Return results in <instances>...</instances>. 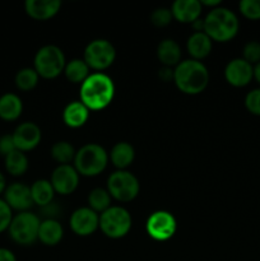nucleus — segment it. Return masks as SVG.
Listing matches in <instances>:
<instances>
[{
	"instance_id": "1",
	"label": "nucleus",
	"mask_w": 260,
	"mask_h": 261,
	"mask_svg": "<svg viewBox=\"0 0 260 261\" xmlns=\"http://www.w3.org/2000/svg\"><path fill=\"white\" fill-rule=\"evenodd\" d=\"M115 96V83L107 74L102 71L89 74L81 84L79 101L89 111H99L109 106Z\"/></svg>"
},
{
	"instance_id": "2",
	"label": "nucleus",
	"mask_w": 260,
	"mask_h": 261,
	"mask_svg": "<svg viewBox=\"0 0 260 261\" xmlns=\"http://www.w3.org/2000/svg\"><path fill=\"white\" fill-rule=\"evenodd\" d=\"M173 82L185 94H199L208 87L209 71L201 61L188 59L173 69Z\"/></svg>"
},
{
	"instance_id": "3",
	"label": "nucleus",
	"mask_w": 260,
	"mask_h": 261,
	"mask_svg": "<svg viewBox=\"0 0 260 261\" xmlns=\"http://www.w3.org/2000/svg\"><path fill=\"white\" fill-rule=\"evenodd\" d=\"M239 19L228 8H213L204 18V32L217 42H228L239 32Z\"/></svg>"
},
{
	"instance_id": "4",
	"label": "nucleus",
	"mask_w": 260,
	"mask_h": 261,
	"mask_svg": "<svg viewBox=\"0 0 260 261\" xmlns=\"http://www.w3.org/2000/svg\"><path fill=\"white\" fill-rule=\"evenodd\" d=\"M109 153L102 145L88 143L76 150L74 157V168L79 175L86 177H94L103 172L109 163Z\"/></svg>"
},
{
	"instance_id": "5",
	"label": "nucleus",
	"mask_w": 260,
	"mask_h": 261,
	"mask_svg": "<svg viewBox=\"0 0 260 261\" xmlns=\"http://www.w3.org/2000/svg\"><path fill=\"white\" fill-rule=\"evenodd\" d=\"M33 69L45 79H54L64 73L66 65L63 50L55 45L42 46L33 59Z\"/></svg>"
},
{
	"instance_id": "6",
	"label": "nucleus",
	"mask_w": 260,
	"mask_h": 261,
	"mask_svg": "<svg viewBox=\"0 0 260 261\" xmlns=\"http://www.w3.org/2000/svg\"><path fill=\"white\" fill-rule=\"evenodd\" d=\"M133 219L129 212L119 205H111L99 214V229L109 239H122L132 229Z\"/></svg>"
},
{
	"instance_id": "7",
	"label": "nucleus",
	"mask_w": 260,
	"mask_h": 261,
	"mask_svg": "<svg viewBox=\"0 0 260 261\" xmlns=\"http://www.w3.org/2000/svg\"><path fill=\"white\" fill-rule=\"evenodd\" d=\"M140 190V184L132 172L117 170L107 178V191L115 200L127 203L134 200Z\"/></svg>"
},
{
	"instance_id": "8",
	"label": "nucleus",
	"mask_w": 260,
	"mask_h": 261,
	"mask_svg": "<svg viewBox=\"0 0 260 261\" xmlns=\"http://www.w3.org/2000/svg\"><path fill=\"white\" fill-rule=\"evenodd\" d=\"M40 224V218L35 213L20 212L17 216L13 217L8 231L13 241L23 246H28L38 240Z\"/></svg>"
},
{
	"instance_id": "9",
	"label": "nucleus",
	"mask_w": 260,
	"mask_h": 261,
	"mask_svg": "<svg viewBox=\"0 0 260 261\" xmlns=\"http://www.w3.org/2000/svg\"><path fill=\"white\" fill-rule=\"evenodd\" d=\"M116 59V50L110 41L105 38H97L91 41L84 48L83 60L89 69L102 71L110 68Z\"/></svg>"
},
{
	"instance_id": "10",
	"label": "nucleus",
	"mask_w": 260,
	"mask_h": 261,
	"mask_svg": "<svg viewBox=\"0 0 260 261\" xmlns=\"http://www.w3.org/2000/svg\"><path fill=\"white\" fill-rule=\"evenodd\" d=\"M145 231L154 241H168L177 231V221L175 216L167 211L153 212L145 222Z\"/></svg>"
},
{
	"instance_id": "11",
	"label": "nucleus",
	"mask_w": 260,
	"mask_h": 261,
	"mask_svg": "<svg viewBox=\"0 0 260 261\" xmlns=\"http://www.w3.org/2000/svg\"><path fill=\"white\" fill-rule=\"evenodd\" d=\"M69 224L76 236H91L99 228V214L88 206L78 208L71 213Z\"/></svg>"
},
{
	"instance_id": "12",
	"label": "nucleus",
	"mask_w": 260,
	"mask_h": 261,
	"mask_svg": "<svg viewBox=\"0 0 260 261\" xmlns=\"http://www.w3.org/2000/svg\"><path fill=\"white\" fill-rule=\"evenodd\" d=\"M79 173L71 165H59L51 173V185L55 193L70 195L79 185Z\"/></svg>"
},
{
	"instance_id": "13",
	"label": "nucleus",
	"mask_w": 260,
	"mask_h": 261,
	"mask_svg": "<svg viewBox=\"0 0 260 261\" xmlns=\"http://www.w3.org/2000/svg\"><path fill=\"white\" fill-rule=\"evenodd\" d=\"M12 135L15 148L20 152H28V150L35 149L40 144L41 138H42V133H41L38 125L31 121L22 122L20 125H18Z\"/></svg>"
},
{
	"instance_id": "14",
	"label": "nucleus",
	"mask_w": 260,
	"mask_h": 261,
	"mask_svg": "<svg viewBox=\"0 0 260 261\" xmlns=\"http://www.w3.org/2000/svg\"><path fill=\"white\" fill-rule=\"evenodd\" d=\"M224 78L233 87H245L254 78V66L242 58L233 59L224 68Z\"/></svg>"
},
{
	"instance_id": "15",
	"label": "nucleus",
	"mask_w": 260,
	"mask_h": 261,
	"mask_svg": "<svg viewBox=\"0 0 260 261\" xmlns=\"http://www.w3.org/2000/svg\"><path fill=\"white\" fill-rule=\"evenodd\" d=\"M4 200L10 209L20 212H28L33 205L31 188L25 184L14 182L8 186L4 191Z\"/></svg>"
},
{
	"instance_id": "16",
	"label": "nucleus",
	"mask_w": 260,
	"mask_h": 261,
	"mask_svg": "<svg viewBox=\"0 0 260 261\" xmlns=\"http://www.w3.org/2000/svg\"><path fill=\"white\" fill-rule=\"evenodd\" d=\"M61 8L60 0H27L25 13L36 20H47L55 17Z\"/></svg>"
},
{
	"instance_id": "17",
	"label": "nucleus",
	"mask_w": 260,
	"mask_h": 261,
	"mask_svg": "<svg viewBox=\"0 0 260 261\" xmlns=\"http://www.w3.org/2000/svg\"><path fill=\"white\" fill-rule=\"evenodd\" d=\"M173 19L180 23H190L200 18L201 4L199 0H176L171 7Z\"/></svg>"
},
{
	"instance_id": "18",
	"label": "nucleus",
	"mask_w": 260,
	"mask_h": 261,
	"mask_svg": "<svg viewBox=\"0 0 260 261\" xmlns=\"http://www.w3.org/2000/svg\"><path fill=\"white\" fill-rule=\"evenodd\" d=\"M157 58L166 68H176L181 63L180 45L172 38H165L157 46Z\"/></svg>"
},
{
	"instance_id": "19",
	"label": "nucleus",
	"mask_w": 260,
	"mask_h": 261,
	"mask_svg": "<svg viewBox=\"0 0 260 261\" xmlns=\"http://www.w3.org/2000/svg\"><path fill=\"white\" fill-rule=\"evenodd\" d=\"M212 40L205 32H194L186 42L188 53L194 60H203L212 53Z\"/></svg>"
},
{
	"instance_id": "20",
	"label": "nucleus",
	"mask_w": 260,
	"mask_h": 261,
	"mask_svg": "<svg viewBox=\"0 0 260 261\" xmlns=\"http://www.w3.org/2000/svg\"><path fill=\"white\" fill-rule=\"evenodd\" d=\"M89 117V110L81 101H73L65 106L63 111V121L71 129L82 127Z\"/></svg>"
},
{
	"instance_id": "21",
	"label": "nucleus",
	"mask_w": 260,
	"mask_h": 261,
	"mask_svg": "<svg viewBox=\"0 0 260 261\" xmlns=\"http://www.w3.org/2000/svg\"><path fill=\"white\" fill-rule=\"evenodd\" d=\"M64 228L58 219H43L38 229V240L46 246H55L63 240Z\"/></svg>"
},
{
	"instance_id": "22",
	"label": "nucleus",
	"mask_w": 260,
	"mask_h": 261,
	"mask_svg": "<svg viewBox=\"0 0 260 261\" xmlns=\"http://www.w3.org/2000/svg\"><path fill=\"white\" fill-rule=\"evenodd\" d=\"M135 158V150L130 143L119 142L112 147L110 152L111 163L119 170H126Z\"/></svg>"
},
{
	"instance_id": "23",
	"label": "nucleus",
	"mask_w": 260,
	"mask_h": 261,
	"mask_svg": "<svg viewBox=\"0 0 260 261\" xmlns=\"http://www.w3.org/2000/svg\"><path fill=\"white\" fill-rule=\"evenodd\" d=\"M22 99L14 93H5L0 97V119L14 121L22 115Z\"/></svg>"
},
{
	"instance_id": "24",
	"label": "nucleus",
	"mask_w": 260,
	"mask_h": 261,
	"mask_svg": "<svg viewBox=\"0 0 260 261\" xmlns=\"http://www.w3.org/2000/svg\"><path fill=\"white\" fill-rule=\"evenodd\" d=\"M30 188L31 194H32L33 204L43 208V206L53 203L54 196H55V190H54L50 181L41 178V180L35 181Z\"/></svg>"
},
{
	"instance_id": "25",
	"label": "nucleus",
	"mask_w": 260,
	"mask_h": 261,
	"mask_svg": "<svg viewBox=\"0 0 260 261\" xmlns=\"http://www.w3.org/2000/svg\"><path fill=\"white\" fill-rule=\"evenodd\" d=\"M66 79L74 84H82L89 76V66L83 59H73L64 68Z\"/></svg>"
},
{
	"instance_id": "26",
	"label": "nucleus",
	"mask_w": 260,
	"mask_h": 261,
	"mask_svg": "<svg viewBox=\"0 0 260 261\" xmlns=\"http://www.w3.org/2000/svg\"><path fill=\"white\" fill-rule=\"evenodd\" d=\"M5 170L12 176H22L28 170V158L24 152L15 149L5 155Z\"/></svg>"
},
{
	"instance_id": "27",
	"label": "nucleus",
	"mask_w": 260,
	"mask_h": 261,
	"mask_svg": "<svg viewBox=\"0 0 260 261\" xmlns=\"http://www.w3.org/2000/svg\"><path fill=\"white\" fill-rule=\"evenodd\" d=\"M111 195L107 189L96 188L88 194V208L94 211L96 213H103L105 211L111 206Z\"/></svg>"
},
{
	"instance_id": "28",
	"label": "nucleus",
	"mask_w": 260,
	"mask_h": 261,
	"mask_svg": "<svg viewBox=\"0 0 260 261\" xmlns=\"http://www.w3.org/2000/svg\"><path fill=\"white\" fill-rule=\"evenodd\" d=\"M75 149L73 145L65 140H60L56 142L51 148V157L54 161L59 163V165H69V162L74 161L75 157Z\"/></svg>"
},
{
	"instance_id": "29",
	"label": "nucleus",
	"mask_w": 260,
	"mask_h": 261,
	"mask_svg": "<svg viewBox=\"0 0 260 261\" xmlns=\"http://www.w3.org/2000/svg\"><path fill=\"white\" fill-rule=\"evenodd\" d=\"M38 74L33 68H23L15 74V86L20 91H31L38 83Z\"/></svg>"
},
{
	"instance_id": "30",
	"label": "nucleus",
	"mask_w": 260,
	"mask_h": 261,
	"mask_svg": "<svg viewBox=\"0 0 260 261\" xmlns=\"http://www.w3.org/2000/svg\"><path fill=\"white\" fill-rule=\"evenodd\" d=\"M239 8L241 14L247 19H260V0H241Z\"/></svg>"
},
{
	"instance_id": "31",
	"label": "nucleus",
	"mask_w": 260,
	"mask_h": 261,
	"mask_svg": "<svg viewBox=\"0 0 260 261\" xmlns=\"http://www.w3.org/2000/svg\"><path fill=\"white\" fill-rule=\"evenodd\" d=\"M172 12H171V9L165 7L157 8V9L153 10L152 14H150V23H152L153 25H155V27L160 28L166 27V25L170 24V23L172 22Z\"/></svg>"
},
{
	"instance_id": "32",
	"label": "nucleus",
	"mask_w": 260,
	"mask_h": 261,
	"mask_svg": "<svg viewBox=\"0 0 260 261\" xmlns=\"http://www.w3.org/2000/svg\"><path fill=\"white\" fill-rule=\"evenodd\" d=\"M242 59L249 64L260 63V42L257 41H250L242 48Z\"/></svg>"
},
{
	"instance_id": "33",
	"label": "nucleus",
	"mask_w": 260,
	"mask_h": 261,
	"mask_svg": "<svg viewBox=\"0 0 260 261\" xmlns=\"http://www.w3.org/2000/svg\"><path fill=\"white\" fill-rule=\"evenodd\" d=\"M245 106L252 115L260 116V88L252 89L245 97Z\"/></svg>"
},
{
	"instance_id": "34",
	"label": "nucleus",
	"mask_w": 260,
	"mask_h": 261,
	"mask_svg": "<svg viewBox=\"0 0 260 261\" xmlns=\"http://www.w3.org/2000/svg\"><path fill=\"white\" fill-rule=\"evenodd\" d=\"M12 219V209L5 203L4 199H0V233L9 228Z\"/></svg>"
},
{
	"instance_id": "35",
	"label": "nucleus",
	"mask_w": 260,
	"mask_h": 261,
	"mask_svg": "<svg viewBox=\"0 0 260 261\" xmlns=\"http://www.w3.org/2000/svg\"><path fill=\"white\" fill-rule=\"evenodd\" d=\"M15 149L17 148H15L14 140H13V135L7 134L0 137V154L5 157V155H8Z\"/></svg>"
},
{
	"instance_id": "36",
	"label": "nucleus",
	"mask_w": 260,
	"mask_h": 261,
	"mask_svg": "<svg viewBox=\"0 0 260 261\" xmlns=\"http://www.w3.org/2000/svg\"><path fill=\"white\" fill-rule=\"evenodd\" d=\"M158 75H160V78L165 82L173 81V69L163 66L162 69H160V73H158Z\"/></svg>"
},
{
	"instance_id": "37",
	"label": "nucleus",
	"mask_w": 260,
	"mask_h": 261,
	"mask_svg": "<svg viewBox=\"0 0 260 261\" xmlns=\"http://www.w3.org/2000/svg\"><path fill=\"white\" fill-rule=\"evenodd\" d=\"M0 261H17V259L10 250L0 247Z\"/></svg>"
},
{
	"instance_id": "38",
	"label": "nucleus",
	"mask_w": 260,
	"mask_h": 261,
	"mask_svg": "<svg viewBox=\"0 0 260 261\" xmlns=\"http://www.w3.org/2000/svg\"><path fill=\"white\" fill-rule=\"evenodd\" d=\"M200 4H201V7H203V5H206V7L217 8L221 5V0H201Z\"/></svg>"
},
{
	"instance_id": "39",
	"label": "nucleus",
	"mask_w": 260,
	"mask_h": 261,
	"mask_svg": "<svg viewBox=\"0 0 260 261\" xmlns=\"http://www.w3.org/2000/svg\"><path fill=\"white\" fill-rule=\"evenodd\" d=\"M254 78L256 79L257 83L260 84V63H257L256 65L254 66Z\"/></svg>"
},
{
	"instance_id": "40",
	"label": "nucleus",
	"mask_w": 260,
	"mask_h": 261,
	"mask_svg": "<svg viewBox=\"0 0 260 261\" xmlns=\"http://www.w3.org/2000/svg\"><path fill=\"white\" fill-rule=\"evenodd\" d=\"M7 189V184H5V177L2 172H0V194L4 193Z\"/></svg>"
}]
</instances>
